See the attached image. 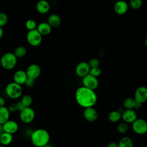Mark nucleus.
<instances>
[{
	"label": "nucleus",
	"instance_id": "nucleus-41",
	"mask_svg": "<svg viewBox=\"0 0 147 147\" xmlns=\"http://www.w3.org/2000/svg\"><path fill=\"white\" fill-rule=\"evenodd\" d=\"M145 45L147 47V38H146V39L145 40Z\"/></svg>",
	"mask_w": 147,
	"mask_h": 147
},
{
	"label": "nucleus",
	"instance_id": "nucleus-9",
	"mask_svg": "<svg viewBox=\"0 0 147 147\" xmlns=\"http://www.w3.org/2000/svg\"><path fill=\"white\" fill-rule=\"evenodd\" d=\"M83 84L84 87L94 90L98 87L99 85V82L97 78L88 74L87 75L83 78Z\"/></svg>",
	"mask_w": 147,
	"mask_h": 147
},
{
	"label": "nucleus",
	"instance_id": "nucleus-24",
	"mask_svg": "<svg viewBox=\"0 0 147 147\" xmlns=\"http://www.w3.org/2000/svg\"><path fill=\"white\" fill-rule=\"evenodd\" d=\"M26 52H27L26 49L24 47L20 46L16 48L13 53L14 54V55L17 59L18 58L20 59V58L24 57L26 55Z\"/></svg>",
	"mask_w": 147,
	"mask_h": 147
},
{
	"label": "nucleus",
	"instance_id": "nucleus-28",
	"mask_svg": "<svg viewBox=\"0 0 147 147\" xmlns=\"http://www.w3.org/2000/svg\"><path fill=\"white\" fill-rule=\"evenodd\" d=\"M129 129V126L127 123L122 122L119 123L117 127V131L120 134L125 133Z\"/></svg>",
	"mask_w": 147,
	"mask_h": 147
},
{
	"label": "nucleus",
	"instance_id": "nucleus-10",
	"mask_svg": "<svg viewBox=\"0 0 147 147\" xmlns=\"http://www.w3.org/2000/svg\"><path fill=\"white\" fill-rule=\"evenodd\" d=\"M25 71L28 78L36 80L40 75L41 68L38 65L36 64H32L28 67Z\"/></svg>",
	"mask_w": 147,
	"mask_h": 147
},
{
	"label": "nucleus",
	"instance_id": "nucleus-15",
	"mask_svg": "<svg viewBox=\"0 0 147 147\" xmlns=\"http://www.w3.org/2000/svg\"><path fill=\"white\" fill-rule=\"evenodd\" d=\"M127 3L123 0L117 1L114 5V10L115 13L118 15H123L125 14L128 10Z\"/></svg>",
	"mask_w": 147,
	"mask_h": 147
},
{
	"label": "nucleus",
	"instance_id": "nucleus-33",
	"mask_svg": "<svg viewBox=\"0 0 147 147\" xmlns=\"http://www.w3.org/2000/svg\"><path fill=\"white\" fill-rule=\"evenodd\" d=\"M7 109L9 110L10 112H16V111H18L17 103H11V104H10L7 107Z\"/></svg>",
	"mask_w": 147,
	"mask_h": 147
},
{
	"label": "nucleus",
	"instance_id": "nucleus-12",
	"mask_svg": "<svg viewBox=\"0 0 147 147\" xmlns=\"http://www.w3.org/2000/svg\"><path fill=\"white\" fill-rule=\"evenodd\" d=\"M121 118L125 122L127 123H132L137 118V115L134 110L126 109L121 114Z\"/></svg>",
	"mask_w": 147,
	"mask_h": 147
},
{
	"label": "nucleus",
	"instance_id": "nucleus-25",
	"mask_svg": "<svg viewBox=\"0 0 147 147\" xmlns=\"http://www.w3.org/2000/svg\"><path fill=\"white\" fill-rule=\"evenodd\" d=\"M21 102L23 105L24 107H30L33 103V98L31 95L26 94L24 95L21 99Z\"/></svg>",
	"mask_w": 147,
	"mask_h": 147
},
{
	"label": "nucleus",
	"instance_id": "nucleus-45",
	"mask_svg": "<svg viewBox=\"0 0 147 147\" xmlns=\"http://www.w3.org/2000/svg\"><path fill=\"white\" fill-rule=\"evenodd\" d=\"M0 47H1V44H0Z\"/></svg>",
	"mask_w": 147,
	"mask_h": 147
},
{
	"label": "nucleus",
	"instance_id": "nucleus-17",
	"mask_svg": "<svg viewBox=\"0 0 147 147\" xmlns=\"http://www.w3.org/2000/svg\"><path fill=\"white\" fill-rule=\"evenodd\" d=\"M36 10L40 14H47L50 10V5L46 0H40L36 4Z\"/></svg>",
	"mask_w": 147,
	"mask_h": 147
},
{
	"label": "nucleus",
	"instance_id": "nucleus-6",
	"mask_svg": "<svg viewBox=\"0 0 147 147\" xmlns=\"http://www.w3.org/2000/svg\"><path fill=\"white\" fill-rule=\"evenodd\" d=\"M42 36L36 29L28 31L26 34V40L31 46L37 47L42 42Z\"/></svg>",
	"mask_w": 147,
	"mask_h": 147
},
{
	"label": "nucleus",
	"instance_id": "nucleus-14",
	"mask_svg": "<svg viewBox=\"0 0 147 147\" xmlns=\"http://www.w3.org/2000/svg\"><path fill=\"white\" fill-rule=\"evenodd\" d=\"M3 127L5 132L10 133L11 134H15L18 130V123L13 120L9 119L5 123L3 124Z\"/></svg>",
	"mask_w": 147,
	"mask_h": 147
},
{
	"label": "nucleus",
	"instance_id": "nucleus-36",
	"mask_svg": "<svg viewBox=\"0 0 147 147\" xmlns=\"http://www.w3.org/2000/svg\"><path fill=\"white\" fill-rule=\"evenodd\" d=\"M17 107H18V111H20L24 108V107L23 105L22 104V103L21 102V101H20V100L17 103Z\"/></svg>",
	"mask_w": 147,
	"mask_h": 147
},
{
	"label": "nucleus",
	"instance_id": "nucleus-27",
	"mask_svg": "<svg viewBox=\"0 0 147 147\" xmlns=\"http://www.w3.org/2000/svg\"><path fill=\"white\" fill-rule=\"evenodd\" d=\"M37 25L36 22L33 19H29L25 22V27L29 30H32L37 28Z\"/></svg>",
	"mask_w": 147,
	"mask_h": 147
},
{
	"label": "nucleus",
	"instance_id": "nucleus-44",
	"mask_svg": "<svg viewBox=\"0 0 147 147\" xmlns=\"http://www.w3.org/2000/svg\"><path fill=\"white\" fill-rule=\"evenodd\" d=\"M1 145V141H0V145Z\"/></svg>",
	"mask_w": 147,
	"mask_h": 147
},
{
	"label": "nucleus",
	"instance_id": "nucleus-16",
	"mask_svg": "<svg viewBox=\"0 0 147 147\" xmlns=\"http://www.w3.org/2000/svg\"><path fill=\"white\" fill-rule=\"evenodd\" d=\"M27 79L28 76L26 71L22 69L16 71L13 75L14 82L21 86L25 84Z\"/></svg>",
	"mask_w": 147,
	"mask_h": 147
},
{
	"label": "nucleus",
	"instance_id": "nucleus-20",
	"mask_svg": "<svg viewBox=\"0 0 147 147\" xmlns=\"http://www.w3.org/2000/svg\"><path fill=\"white\" fill-rule=\"evenodd\" d=\"M10 113L7 107L5 106L0 107V124L3 125L9 119Z\"/></svg>",
	"mask_w": 147,
	"mask_h": 147
},
{
	"label": "nucleus",
	"instance_id": "nucleus-8",
	"mask_svg": "<svg viewBox=\"0 0 147 147\" xmlns=\"http://www.w3.org/2000/svg\"><path fill=\"white\" fill-rule=\"evenodd\" d=\"M134 98L136 102L142 104L147 100V87L140 86L138 87L134 93Z\"/></svg>",
	"mask_w": 147,
	"mask_h": 147
},
{
	"label": "nucleus",
	"instance_id": "nucleus-26",
	"mask_svg": "<svg viewBox=\"0 0 147 147\" xmlns=\"http://www.w3.org/2000/svg\"><path fill=\"white\" fill-rule=\"evenodd\" d=\"M121 118V114L118 111H112L109 114V119L112 122H117Z\"/></svg>",
	"mask_w": 147,
	"mask_h": 147
},
{
	"label": "nucleus",
	"instance_id": "nucleus-7",
	"mask_svg": "<svg viewBox=\"0 0 147 147\" xmlns=\"http://www.w3.org/2000/svg\"><path fill=\"white\" fill-rule=\"evenodd\" d=\"M132 129L137 134H144L147 133V122L142 118H137L132 123Z\"/></svg>",
	"mask_w": 147,
	"mask_h": 147
},
{
	"label": "nucleus",
	"instance_id": "nucleus-4",
	"mask_svg": "<svg viewBox=\"0 0 147 147\" xmlns=\"http://www.w3.org/2000/svg\"><path fill=\"white\" fill-rule=\"evenodd\" d=\"M5 92L8 97L13 99L19 98L22 94V88L15 82H11L7 84L5 87Z\"/></svg>",
	"mask_w": 147,
	"mask_h": 147
},
{
	"label": "nucleus",
	"instance_id": "nucleus-34",
	"mask_svg": "<svg viewBox=\"0 0 147 147\" xmlns=\"http://www.w3.org/2000/svg\"><path fill=\"white\" fill-rule=\"evenodd\" d=\"M34 81H35V80H33L32 79L28 78V79H26V82H25L24 84L27 87H32L33 86V85L34 84Z\"/></svg>",
	"mask_w": 147,
	"mask_h": 147
},
{
	"label": "nucleus",
	"instance_id": "nucleus-13",
	"mask_svg": "<svg viewBox=\"0 0 147 147\" xmlns=\"http://www.w3.org/2000/svg\"><path fill=\"white\" fill-rule=\"evenodd\" d=\"M83 117L87 121L94 122L98 119V114L93 107H90L85 108L83 111Z\"/></svg>",
	"mask_w": 147,
	"mask_h": 147
},
{
	"label": "nucleus",
	"instance_id": "nucleus-42",
	"mask_svg": "<svg viewBox=\"0 0 147 147\" xmlns=\"http://www.w3.org/2000/svg\"><path fill=\"white\" fill-rule=\"evenodd\" d=\"M0 147H6V146L3 145H0Z\"/></svg>",
	"mask_w": 147,
	"mask_h": 147
},
{
	"label": "nucleus",
	"instance_id": "nucleus-21",
	"mask_svg": "<svg viewBox=\"0 0 147 147\" xmlns=\"http://www.w3.org/2000/svg\"><path fill=\"white\" fill-rule=\"evenodd\" d=\"M13 135L6 132H4L0 136L1 144L5 146L10 144L13 141Z\"/></svg>",
	"mask_w": 147,
	"mask_h": 147
},
{
	"label": "nucleus",
	"instance_id": "nucleus-40",
	"mask_svg": "<svg viewBox=\"0 0 147 147\" xmlns=\"http://www.w3.org/2000/svg\"><path fill=\"white\" fill-rule=\"evenodd\" d=\"M43 147H53L52 145H50V144H47V145H45V146H44Z\"/></svg>",
	"mask_w": 147,
	"mask_h": 147
},
{
	"label": "nucleus",
	"instance_id": "nucleus-11",
	"mask_svg": "<svg viewBox=\"0 0 147 147\" xmlns=\"http://www.w3.org/2000/svg\"><path fill=\"white\" fill-rule=\"evenodd\" d=\"M90 68L88 64V63L85 61H82L78 64L75 68V72L79 77L84 78L88 74H89Z\"/></svg>",
	"mask_w": 147,
	"mask_h": 147
},
{
	"label": "nucleus",
	"instance_id": "nucleus-18",
	"mask_svg": "<svg viewBox=\"0 0 147 147\" xmlns=\"http://www.w3.org/2000/svg\"><path fill=\"white\" fill-rule=\"evenodd\" d=\"M36 29L42 36H47L52 31V27L48 22H43L37 25Z\"/></svg>",
	"mask_w": 147,
	"mask_h": 147
},
{
	"label": "nucleus",
	"instance_id": "nucleus-23",
	"mask_svg": "<svg viewBox=\"0 0 147 147\" xmlns=\"http://www.w3.org/2000/svg\"><path fill=\"white\" fill-rule=\"evenodd\" d=\"M136 101L134 98L129 97L123 101V106L126 109H133L135 107Z\"/></svg>",
	"mask_w": 147,
	"mask_h": 147
},
{
	"label": "nucleus",
	"instance_id": "nucleus-32",
	"mask_svg": "<svg viewBox=\"0 0 147 147\" xmlns=\"http://www.w3.org/2000/svg\"><path fill=\"white\" fill-rule=\"evenodd\" d=\"M88 64L90 68L98 67H99V65L100 64V61H99V59H98L96 58H92L88 61Z\"/></svg>",
	"mask_w": 147,
	"mask_h": 147
},
{
	"label": "nucleus",
	"instance_id": "nucleus-35",
	"mask_svg": "<svg viewBox=\"0 0 147 147\" xmlns=\"http://www.w3.org/2000/svg\"><path fill=\"white\" fill-rule=\"evenodd\" d=\"M107 147H118V143L115 142H111L107 145Z\"/></svg>",
	"mask_w": 147,
	"mask_h": 147
},
{
	"label": "nucleus",
	"instance_id": "nucleus-5",
	"mask_svg": "<svg viewBox=\"0 0 147 147\" xmlns=\"http://www.w3.org/2000/svg\"><path fill=\"white\" fill-rule=\"evenodd\" d=\"M35 112L31 107H24L20 111V118L22 122L28 124L31 123L34 119Z\"/></svg>",
	"mask_w": 147,
	"mask_h": 147
},
{
	"label": "nucleus",
	"instance_id": "nucleus-31",
	"mask_svg": "<svg viewBox=\"0 0 147 147\" xmlns=\"http://www.w3.org/2000/svg\"><path fill=\"white\" fill-rule=\"evenodd\" d=\"M101 74V69L100 68L98 67H95V68H91L90 69V72H89V74L97 78L98 76H99Z\"/></svg>",
	"mask_w": 147,
	"mask_h": 147
},
{
	"label": "nucleus",
	"instance_id": "nucleus-1",
	"mask_svg": "<svg viewBox=\"0 0 147 147\" xmlns=\"http://www.w3.org/2000/svg\"><path fill=\"white\" fill-rule=\"evenodd\" d=\"M75 99L78 104L83 107H93L97 102V96L94 90L84 86L78 88L75 92Z\"/></svg>",
	"mask_w": 147,
	"mask_h": 147
},
{
	"label": "nucleus",
	"instance_id": "nucleus-43",
	"mask_svg": "<svg viewBox=\"0 0 147 147\" xmlns=\"http://www.w3.org/2000/svg\"><path fill=\"white\" fill-rule=\"evenodd\" d=\"M0 67H2V66H1V62H0Z\"/></svg>",
	"mask_w": 147,
	"mask_h": 147
},
{
	"label": "nucleus",
	"instance_id": "nucleus-22",
	"mask_svg": "<svg viewBox=\"0 0 147 147\" xmlns=\"http://www.w3.org/2000/svg\"><path fill=\"white\" fill-rule=\"evenodd\" d=\"M118 147H133V142L131 138L123 137L118 143Z\"/></svg>",
	"mask_w": 147,
	"mask_h": 147
},
{
	"label": "nucleus",
	"instance_id": "nucleus-2",
	"mask_svg": "<svg viewBox=\"0 0 147 147\" xmlns=\"http://www.w3.org/2000/svg\"><path fill=\"white\" fill-rule=\"evenodd\" d=\"M30 140L34 146L43 147L48 144L50 140V135L45 129H37L31 133Z\"/></svg>",
	"mask_w": 147,
	"mask_h": 147
},
{
	"label": "nucleus",
	"instance_id": "nucleus-37",
	"mask_svg": "<svg viewBox=\"0 0 147 147\" xmlns=\"http://www.w3.org/2000/svg\"><path fill=\"white\" fill-rule=\"evenodd\" d=\"M5 100L2 96H0V107L5 106Z\"/></svg>",
	"mask_w": 147,
	"mask_h": 147
},
{
	"label": "nucleus",
	"instance_id": "nucleus-38",
	"mask_svg": "<svg viewBox=\"0 0 147 147\" xmlns=\"http://www.w3.org/2000/svg\"><path fill=\"white\" fill-rule=\"evenodd\" d=\"M5 131H4V130H3V125L2 124H0V136Z\"/></svg>",
	"mask_w": 147,
	"mask_h": 147
},
{
	"label": "nucleus",
	"instance_id": "nucleus-3",
	"mask_svg": "<svg viewBox=\"0 0 147 147\" xmlns=\"http://www.w3.org/2000/svg\"><path fill=\"white\" fill-rule=\"evenodd\" d=\"M17 61V58L12 52H7L3 54L0 60L1 66L6 70H11L13 69Z\"/></svg>",
	"mask_w": 147,
	"mask_h": 147
},
{
	"label": "nucleus",
	"instance_id": "nucleus-19",
	"mask_svg": "<svg viewBox=\"0 0 147 147\" xmlns=\"http://www.w3.org/2000/svg\"><path fill=\"white\" fill-rule=\"evenodd\" d=\"M61 20L60 16L56 14H52L48 18V23L52 28L59 26L61 24Z\"/></svg>",
	"mask_w": 147,
	"mask_h": 147
},
{
	"label": "nucleus",
	"instance_id": "nucleus-39",
	"mask_svg": "<svg viewBox=\"0 0 147 147\" xmlns=\"http://www.w3.org/2000/svg\"><path fill=\"white\" fill-rule=\"evenodd\" d=\"M3 34V30L2 27H0V39L2 38Z\"/></svg>",
	"mask_w": 147,
	"mask_h": 147
},
{
	"label": "nucleus",
	"instance_id": "nucleus-30",
	"mask_svg": "<svg viewBox=\"0 0 147 147\" xmlns=\"http://www.w3.org/2000/svg\"><path fill=\"white\" fill-rule=\"evenodd\" d=\"M8 21V17L5 13H0V27H3L6 25Z\"/></svg>",
	"mask_w": 147,
	"mask_h": 147
},
{
	"label": "nucleus",
	"instance_id": "nucleus-29",
	"mask_svg": "<svg viewBox=\"0 0 147 147\" xmlns=\"http://www.w3.org/2000/svg\"><path fill=\"white\" fill-rule=\"evenodd\" d=\"M142 5V0H130V6L135 10L140 9Z\"/></svg>",
	"mask_w": 147,
	"mask_h": 147
}]
</instances>
